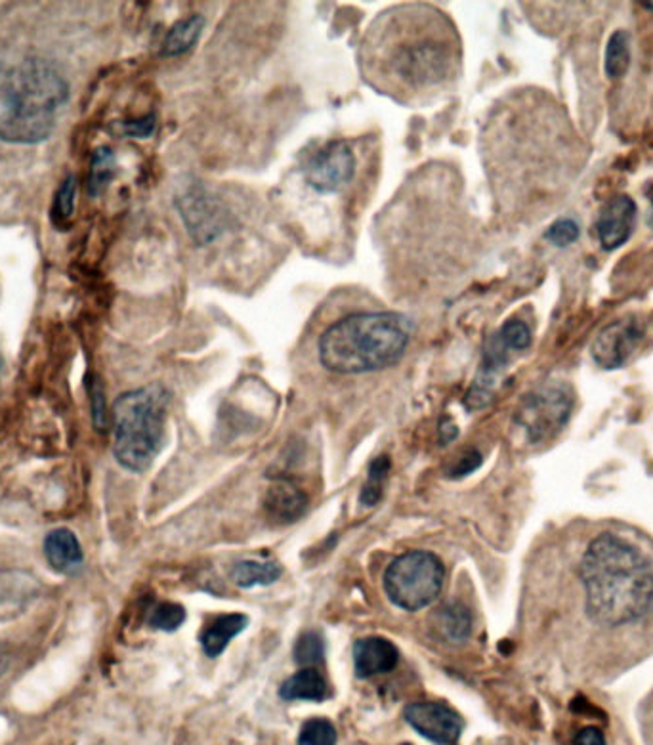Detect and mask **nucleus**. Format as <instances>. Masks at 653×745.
Here are the masks:
<instances>
[{
    "mask_svg": "<svg viewBox=\"0 0 653 745\" xmlns=\"http://www.w3.org/2000/svg\"><path fill=\"white\" fill-rule=\"evenodd\" d=\"M68 100L69 83L54 63L23 60L0 83V140L16 145L49 140Z\"/></svg>",
    "mask_w": 653,
    "mask_h": 745,
    "instance_id": "nucleus-4",
    "label": "nucleus"
},
{
    "mask_svg": "<svg viewBox=\"0 0 653 745\" xmlns=\"http://www.w3.org/2000/svg\"><path fill=\"white\" fill-rule=\"evenodd\" d=\"M8 667H10V649L4 642H0V678L4 676Z\"/></svg>",
    "mask_w": 653,
    "mask_h": 745,
    "instance_id": "nucleus-35",
    "label": "nucleus"
},
{
    "mask_svg": "<svg viewBox=\"0 0 653 745\" xmlns=\"http://www.w3.org/2000/svg\"><path fill=\"white\" fill-rule=\"evenodd\" d=\"M115 173H118L115 153L111 152L110 147H98L90 161L89 186H86L90 197H100L110 187Z\"/></svg>",
    "mask_w": 653,
    "mask_h": 745,
    "instance_id": "nucleus-21",
    "label": "nucleus"
},
{
    "mask_svg": "<svg viewBox=\"0 0 653 745\" xmlns=\"http://www.w3.org/2000/svg\"><path fill=\"white\" fill-rule=\"evenodd\" d=\"M169 392L161 385L136 388L113 404V453L132 472L152 467L165 440Z\"/></svg>",
    "mask_w": 653,
    "mask_h": 745,
    "instance_id": "nucleus-5",
    "label": "nucleus"
},
{
    "mask_svg": "<svg viewBox=\"0 0 653 745\" xmlns=\"http://www.w3.org/2000/svg\"><path fill=\"white\" fill-rule=\"evenodd\" d=\"M644 338V329L639 319L623 318L613 322L599 333L592 343V358L602 369H619L625 366L640 340Z\"/></svg>",
    "mask_w": 653,
    "mask_h": 745,
    "instance_id": "nucleus-11",
    "label": "nucleus"
},
{
    "mask_svg": "<svg viewBox=\"0 0 653 745\" xmlns=\"http://www.w3.org/2000/svg\"><path fill=\"white\" fill-rule=\"evenodd\" d=\"M155 126H157V121H155V115H145L142 119H132V121H124L121 124L123 129L124 136H131V139H150L153 132H155Z\"/></svg>",
    "mask_w": 653,
    "mask_h": 745,
    "instance_id": "nucleus-31",
    "label": "nucleus"
},
{
    "mask_svg": "<svg viewBox=\"0 0 653 745\" xmlns=\"http://www.w3.org/2000/svg\"><path fill=\"white\" fill-rule=\"evenodd\" d=\"M308 507V497L289 480H277L269 486L264 509L275 524H293L303 517Z\"/></svg>",
    "mask_w": 653,
    "mask_h": 745,
    "instance_id": "nucleus-14",
    "label": "nucleus"
},
{
    "mask_svg": "<svg viewBox=\"0 0 653 745\" xmlns=\"http://www.w3.org/2000/svg\"><path fill=\"white\" fill-rule=\"evenodd\" d=\"M636 203L629 195H615L605 203L596 221V234L605 251H615L631 237Z\"/></svg>",
    "mask_w": 653,
    "mask_h": 745,
    "instance_id": "nucleus-12",
    "label": "nucleus"
},
{
    "mask_svg": "<svg viewBox=\"0 0 653 745\" xmlns=\"http://www.w3.org/2000/svg\"><path fill=\"white\" fill-rule=\"evenodd\" d=\"M411 319L396 312H359L329 325L317 343L322 366L337 375L382 371L404 358Z\"/></svg>",
    "mask_w": 653,
    "mask_h": 745,
    "instance_id": "nucleus-3",
    "label": "nucleus"
},
{
    "mask_svg": "<svg viewBox=\"0 0 653 745\" xmlns=\"http://www.w3.org/2000/svg\"><path fill=\"white\" fill-rule=\"evenodd\" d=\"M461 62L453 21L425 2L382 10L359 47V70L367 84L399 104L427 100L451 86Z\"/></svg>",
    "mask_w": 653,
    "mask_h": 745,
    "instance_id": "nucleus-2",
    "label": "nucleus"
},
{
    "mask_svg": "<svg viewBox=\"0 0 653 745\" xmlns=\"http://www.w3.org/2000/svg\"><path fill=\"white\" fill-rule=\"evenodd\" d=\"M404 717L412 731L438 745L457 744L465 731L461 715L440 702H415L407 705Z\"/></svg>",
    "mask_w": 653,
    "mask_h": 745,
    "instance_id": "nucleus-10",
    "label": "nucleus"
},
{
    "mask_svg": "<svg viewBox=\"0 0 653 745\" xmlns=\"http://www.w3.org/2000/svg\"><path fill=\"white\" fill-rule=\"evenodd\" d=\"M399 662V652L396 644L386 641L382 636H367L356 642L354 646V665L359 678L385 675L396 670Z\"/></svg>",
    "mask_w": 653,
    "mask_h": 745,
    "instance_id": "nucleus-13",
    "label": "nucleus"
},
{
    "mask_svg": "<svg viewBox=\"0 0 653 745\" xmlns=\"http://www.w3.org/2000/svg\"><path fill=\"white\" fill-rule=\"evenodd\" d=\"M433 625L446 641H467L472 631V615L462 604H446L433 615Z\"/></svg>",
    "mask_w": 653,
    "mask_h": 745,
    "instance_id": "nucleus-19",
    "label": "nucleus"
},
{
    "mask_svg": "<svg viewBox=\"0 0 653 745\" xmlns=\"http://www.w3.org/2000/svg\"><path fill=\"white\" fill-rule=\"evenodd\" d=\"M481 465V456L478 451H468L467 456L462 457L461 461L455 465V469L451 470V477L462 478L472 474L478 467Z\"/></svg>",
    "mask_w": 653,
    "mask_h": 745,
    "instance_id": "nucleus-32",
    "label": "nucleus"
},
{
    "mask_svg": "<svg viewBox=\"0 0 653 745\" xmlns=\"http://www.w3.org/2000/svg\"><path fill=\"white\" fill-rule=\"evenodd\" d=\"M571 539V631L586 649H642L653 633V545L626 525Z\"/></svg>",
    "mask_w": 653,
    "mask_h": 745,
    "instance_id": "nucleus-1",
    "label": "nucleus"
},
{
    "mask_svg": "<svg viewBox=\"0 0 653 745\" xmlns=\"http://www.w3.org/2000/svg\"><path fill=\"white\" fill-rule=\"evenodd\" d=\"M247 615L227 614L216 620L205 629L201 636V644L208 657H218L226 650L227 644L239 635L243 629L247 627Z\"/></svg>",
    "mask_w": 653,
    "mask_h": 745,
    "instance_id": "nucleus-17",
    "label": "nucleus"
},
{
    "mask_svg": "<svg viewBox=\"0 0 653 745\" xmlns=\"http://www.w3.org/2000/svg\"><path fill=\"white\" fill-rule=\"evenodd\" d=\"M2 372H4V358H2V353H0V379H2Z\"/></svg>",
    "mask_w": 653,
    "mask_h": 745,
    "instance_id": "nucleus-36",
    "label": "nucleus"
},
{
    "mask_svg": "<svg viewBox=\"0 0 653 745\" xmlns=\"http://www.w3.org/2000/svg\"><path fill=\"white\" fill-rule=\"evenodd\" d=\"M446 581L441 560L427 551H411L394 560L385 573V591L396 606L419 612L438 601Z\"/></svg>",
    "mask_w": 653,
    "mask_h": 745,
    "instance_id": "nucleus-6",
    "label": "nucleus"
},
{
    "mask_svg": "<svg viewBox=\"0 0 653 745\" xmlns=\"http://www.w3.org/2000/svg\"><path fill=\"white\" fill-rule=\"evenodd\" d=\"M440 443L441 446H447V443L453 442L455 438L459 436V428L455 425L453 419H447L443 417L440 422Z\"/></svg>",
    "mask_w": 653,
    "mask_h": 745,
    "instance_id": "nucleus-34",
    "label": "nucleus"
},
{
    "mask_svg": "<svg viewBox=\"0 0 653 745\" xmlns=\"http://www.w3.org/2000/svg\"><path fill=\"white\" fill-rule=\"evenodd\" d=\"M390 472V457L378 456L369 467V477L365 482L364 490H361V504L365 507H375V504L382 499L385 493L386 478Z\"/></svg>",
    "mask_w": 653,
    "mask_h": 745,
    "instance_id": "nucleus-23",
    "label": "nucleus"
},
{
    "mask_svg": "<svg viewBox=\"0 0 653 745\" xmlns=\"http://www.w3.org/2000/svg\"><path fill=\"white\" fill-rule=\"evenodd\" d=\"M404 745H411V744H404Z\"/></svg>",
    "mask_w": 653,
    "mask_h": 745,
    "instance_id": "nucleus-39",
    "label": "nucleus"
},
{
    "mask_svg": "<svg viewBox=\"0 0 653 745\" xmlns=\"http://www.w3.org/2000/svg\"><path fill=\"white\" fill-rule=\"evenodd\" d=\"M90 406H92V421L98 430L108 428V409H105V394L100 379L90 382Z\"/></svg>",
    "mask_w": 653,
    "mask_h": 745,
    "instance_id": "nucleus-30",
    "label": "nucleus"
},
{
    "mask_svg": "<svg viewBox=\"0 0 653 745\" xmlns=\"http://www.w3.org/2000/svg\"><path fill=\"white\" fill-rule=\"evenodd\" d=\"M571 745H608L605 744L604 732L596 726H584L575 734Z\"/></svg>",
    "mask_w": 653,
    "mask_h": 745,
    "instance_id": "nucleus-33",
    "label": "nucleus"
},
{
    "mask_svg": "<svg viewBox=\"0 0 653 745\" xmlns=\"http://www.w3.org/2000/svg\"><path fill=\"white\" fill-rule=\"evenodd\" d=\"M573 394L564 385H547L531 392L516 414V425L522 428L528 440L544 442L557 435L570 419Z\"/></svg>",
    "mask_w": 653,
    "mask_h": 745,
    "instance_id": "nucleus-7",
    "label": "nucleus"
},
{
    "mask_svg": "<svg viewBox=\"0 0 653 745\" xmlns=\"http://www.w3.org/2000/svg\"><path fill=\"white\" fill-rule=\"evenodd\" d=\"M631 65V37L626 31H615L605 47V75L618 81Z\"/></svg>",
    "mask_w": 653,
    "mask_h": 745,
    "instance_id": "nucleus-22",
    "label": "nucleus"
},
{
    "mask_svg": "<svg viewBox=\"0 0 653 745\" xmlns=\"http://www.w3.org/2000/svg\"><path fill=\"white\" fill-rule=\"evenodd\" d=\"M174 205L178 208L182 221L186 224L187 234L200 245H208L221 237L227 228V211L221 200L206 194L201 186L187 187L186 192L176 197Z\"/></svg>",
    "mask_w": 653,
    "mask_h": 745,
    "instance_id": "nucleus-8",
    "label": "nucleus"
},
{
    "mask_svg": "<svg viewBox=\"0 0 653 745\" xmlns=\"http://www.w3.org/2000/svg\"><path fill=\"white\" fill-rule=\"evenodd\" d=\"M335 725L327 718H309L298 734V745H337Z\"/></svg>",
    "mask_w": 653,
    "mask_h": 745,
    "instance_id": "nucleus-26",
    "label": "nucleus"
},
{
    "mask_svg": "<svg viewBox=\"0 0 653 745\" xmlns=\"http://www.w3.org/2000/svg\"><path fill=\"white\" fill-rule=\"evenodd\" d=\"M499 335H501L504 345L509 346L512 353H522L526 348H530L531 340H533L530 325L522 322V319H509L499 329Z\"/></svg>",
    "mask_w": 653,
    "mask_h": 745,
    "instance_id": "nucleus-28",
    "label": "nucleus"
},
{
    "mask_svg": "<svg viewBox=\"0 0 653 745\" xmlns=\"http://www.w3.org/2000/svg\"><path fill=\"white\" fill-rule=\"evenodd\" d=\"M279 696L287 702H295V700L324 702L329 697V686H327L325 676L316 667H303L282 684Z\"/></svg>",
    "mask_w": 653,
    "mask_h": 745,
    "instance_id": "nucleus-16",
    "label": "nucleus"
},
{
    "mask_svg": "<svg viewBox=\"0 0 653 745\" xmlns=\"http://www.w3.org/2000/svg\"><path fill=\"white\" fill-rule=\"evenodd\" d=\"M295 662L300 667H314L317 663H324L325 660V639L316 633V631H308L298 636L295 644Z\"/></svg>",
    "mask_w": 653,
    "mask_h": 745,
    "instance_id": "nucleus-25",
    "label": "nucleus"
},
{
    "mask_svg": "<svg viewBox=\"0 0 653 745\" xmlns=\"http://www.w3.org/2000/svg\"><path fill=\"white\" fill-rule=\"evenodd\" d=\"M579 229L578 222L571 221V218H558L557 222H552V226L547 229L544 237L549 239L554 247H570L571 243H575L579 239Z\"/></svg>",
    "mask_w": 653,
    "mask_h": 745,
    "instance_id": "nucleus-29",
    "label": "nucleus"
},
{
    "mask_svg": "<svg viewBox=\"0 0 653 745\" xmlns=\"http://www.w3.org/2000/svg\"><path fill=\"white\" fill-rule=\"evenodd\" d=\"M76 187L79 180L75 174H69L68 178L63 180L62 186L58 187L52 203V222L55 228L65 226L75 213Z\"/></svg>",
    "mask_w": 653,
    "mask_h": 745,
    "instance_id": "nucleus-24",
    "label": "nucleus"
},
{
    "mask_svg": "<svg viewBox=\"0 0 653 745\" xmlns=\"http://www.w3.org/2000/svg\"><path fill=\"white\" fill-rule=\"evenodd\" d=\"M186 620V610L174 602H161L150 614V625L159 631H176Z\"/></svg>",
    "mask_w": 653,
    "mask_h": 745,
    "instance_id": "nucleus-27",
    "label": "nucleus"
},
{
    "mask_svg": "<svg viewBox=\"0 0 653 745\" xmlns=\"http://www.w3.org/2000/svg\"><path fill=\"white\" fill-rule=\"evenodd\" d=\"M203 28H205V18L200 14L187 16L184 20L176 21L163 39L161 55L178 58V55L187 54L200 41Z\"/></svg>",
    "mask_w": 653,
    "mask_h": 745,
    "instance_id": "nucleus-18",
    "label": "nucleus"
},
{
    "mask_svg": "<svg viewBox=\"0 0 653 745\" xmlns=\"http://www.w3.org/2000/svg\"><path fill=\"white\" fill-rule=\"evenodd\" d=\"M642 7L647 8V10H653V2H642Z\"/></svg>",
    "mask_w": 653,
    "mask_h": 745,
    "instance_id": "nucleus-37",
    "label": "nucleus"
},
{
    "mask_svg": "<svg viewBox=\"0 0 653 745\" xmlns=\"http://www.w3.org/2000/svg\"><path fill=\"white\" fill-rule=\"evenodd\" d=\"M650 201H652V224H653V192H650Z\"/></svg>",
    "mask_w": 653,
    "mask_h": 745,
    "instance_id": "nucleus-38",
    "label": "nucleus"
},
{
    "mask_svg": "<svg viewBox=\"0 0 653 745\" xmlns=\"http://www.w3.org/2000/svg\"><path fill=\"white\" fill-rule=\"evenodd\" d=\"M44 554L55 572H75L83 564L84 554L75 533L65 528L50 532L44 539Z\"/></svg>",
    "mask_w": 653,
    "mask_h": 745,
    "instance_id": "nucleus-15",
    "label": "nucleus"
},
{
    "mask_svg": "<svg viewBox=\"0 0 653 745\" xmlns=\"http://www.w3.org/2000/svg\"><path fill=\"white\" fill-rule=\"evenodd\" d=\"M282 578V568L275 562H256V560H241L232 568V580L241 589H251L255 585H272Z\"/></svg>",
    "mask_w": 653,
    "mask_h": 745,
    "instance_id": "nucleus-20",
    "label": "nucleus"
},
{
    "mask_svg": "<svg viewBox=\"0 0 653 745\" xmlns=\"http://www.w3.org/2000/svg\"><path fill=\"white\" fill-rule=\"evenodd\" d=\"M304 178L317 194H333L343 190L356 174V155L346 142H329L317 150L304 165Z\"/></svg>",
    "mask_w": 653,
    "mask_h": 745,
    "instance_id": "nucleus-9",
    "label": "nucleus"
}]
</instances>
